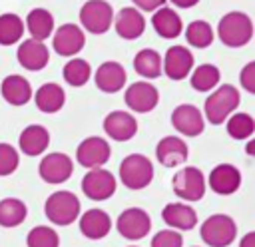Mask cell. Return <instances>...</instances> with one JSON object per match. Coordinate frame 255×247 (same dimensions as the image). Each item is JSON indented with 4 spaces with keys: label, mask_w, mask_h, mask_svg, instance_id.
<instances>
[{
    "label": "cell",
    "mask_w": 255,
    "mask_h": 247,
    "mask_svg": "<svg viewBox=\"0 0 255 247\" xmlns=\"http://www.w3.org/2000/svg\"><path fill=\"white\" fill-rule=\"evenodd\" d=\"M239 104H241L239 90L233 84H223L211 90V94L205 98L201 114L211 125H221L233 112H237Z\"/></svg>",
    "instance_id": "cell-1"
},
{
    "label": "cell",
    "mask_w": 255,
    "mask_h": 247,
    "mask_svg": "<svg viewBox=\"0 0 255 247\" xmlns=\"http://www.w3.org/2000/svg\"><path fill=\"white\" fill-rule=\"evenodd\" d=\"M217 36L227 48H243L253 38V20L249 14L231 10L217 24Z\"/></svg>",
    "instance_id": "cell-2"
},
{
    "label": "cell",
    "mask_w": 255,
    "mask_h": 247,
    "mask_svg": "<svg viewBox=\"0 0 255 247\" xmlns=\"http://www.w3.org/2000/svg\"><path fill=\"white\" fill-rule=\"evenodd\" d=\"M80 209L82 205H80L78 195L66 189H58L50 193L48 199L44 201V215L48 217V221L60 227L72 225L80 217Z\"/></svg>",
    "instance_id": "cell-3"
},
{
    "label": "cell",
    "mask_w": 255,
    "mask_h": 247,
    "mask_svg": "<svg viewBox=\"0 0 255 247\" xmlns=\"http://www.w3.org/2000/svg\"><path fill=\"white\" fill-rule=\"evenodd\" d=\"M120 181L128 189H143L153 179V163L143 153H129L120 163Z\"/></svg>",
    "instance_id": "cell-4"
},
{
    "label": "cell",
    "mask_w": 255,
    "mask_h": 247,
    "mask_svg": "<svg viewBox=\"0 0 255 247\" xmlns=\"http://www.w3.org/2000/svg\"><path fill=\"white\" fill-rule=\"evenodd\" d=\"M199 235L209 247H229L237 237V225L233 217L225 213H213L201 223Z\"/></svg>",
    "instance_id": "cell-5"
},
{
    "label": "cell",
    "mask_w": 255,
    "mask_h": 247,
    "mask_svg": "<svg viewBox=\"0 0 255 247\" xmlns=\"http://www.w3.org/2000/svg\"><path fill=\"white\" fill-rule=\"evenodd\" d=\"M171 189L181 201H187V203L199 201L207 189L205 175L199 167L185 165L179 171H175V175L171 177Z\"/></svg>",
    "instance_id": "cell-6"
},
{
    "label": "cell",
    "mask_w": 255,
    "mask_h": 247,
    "mask_svg": "<svg viewBox=\"0 0 255 247\" xmlns=\"http://www.w3.org/2000/svg\"><path fill=\"white\" fill-rule=\"evenodd\" d=\"M114 8L108 0H86L80 8V24L82 30L90 34H106L114 22Z\"/></svg>",
    "instance_id": "cell-7"
},
{
    "label": "cell",
    "mask_w": 255,
    "mask_h": 247,
    "mask_svg": "<svg viewBox=\"0 0 255 247\" xmlns=\"http://www.w3.org/2000/svg\"><path fill=\"white\" fill-rule=\"evenodd\" d=\"M116 229L122 237L129 241L143 239L151 229V217L141 207H128L116 219Z\"/></svg>",
    "instance_id": "cell-8"
},
{
    "label": "cell",
    "mask_w": 255,
    "mask_h": 247,
    "mask_svg": "<svg viewBox=\"0 0 255 247\" xmlns=\"http://www.w3.org/2000/svg\"><path fill=\"white\" fill-rule=\"evenodd\" d=\"M110 155H112V147L108 139L100 135H90L82 139L80 145L76 147V161L86 169L104 167L110 161Z\"/></svg>",
    "instance_id": "cell-9"
},
{
    "label": "cell",
    "mask_w": 255,
    "mask_h": 247,
    "mask_svg": "<svg viewBox=\"0 0 255 247\" xmlns=\"http://www.w3.org/2000/svg\"><path fill=\"white\" fill-rule=\"evenodd\" d=\"M118 181L112 171L104 167L88 169V173L82 177V191L92 201H106L116 193Z\"/></svg>",
    "instance_id": "cell-10"
},
{
    "label": "cell",
    "mask_w": 255,
    "mask_h": 247,
    "mask_svg": "<svg viewBox=\"0 0 255 247\" xmlns=\"http://www.w3.org/2000/svg\"><path fill=\"white\" fill-rule=\"evenodd\" d=\"M52 34H54L52 36V48H54V52L58 56L74 58L86 46V34L78 24H72V22L62 24Z\"/></svg>",
    "instance_id": "cell-11"
},
{
    "label": "cell",
    "mask_w": 255,
    "mask_h": 247,
    "mask_svg": "<svg viewBox=\"0 0 255 247\" xmlns=\"http://www.w3.org/2000/svg\"><path fill=\"white\" fill-rule=\"evenodd\" d=\"M193 54L185 46H169L165 56H161V74H165L169 80H185L193 70Z\"/></svg>",
    "instance_id": "cell-12"
},
{
    "label": "cell",
    "mask_w": 255,
    "mask_h": 247,
    "mask_svg": "<svg viewBox=\"0 0 255 247\" xmlns=\"http://www.w3.org/2000/svg\"><path fill=\"white\" fill-rule=\"evenodd\" d=\"M72 171H74V163L62 151H52V153L44 155L38 165V173H40L42 181H46L50 185H60V183L68 181L72 177Z\"/></svg>",
    "instance_id": "cell-13"
},
{
    "label": "cell",
    "mask_w": 255,
    "mask_h": 247,
    "mask_svg": "<svg viewBox=\"0 0 255 247\" xmlns=\"http://www.w3.org/2000/svg\"><path fill=\"white\" fill-rule=\"evenodd\" d=\"M124 102H126V106L129 110H133L137 114H147V112H151L157 106L159 92H157V88L151 82L139 80V82H133V84H129L126 88Z\"/></svg>",
    "instance_id": "cell-14"
},
{
    "label": "cell",
    "mask_w": 255,
    "mask_h": 247,
    "mask_svg": "<svg viewBox=\"0 0 255 247\" xmlns=\"http://www.w3.org/2000/svg\"><path fill=\"white\" fill-rule=\"evenodd\" d=\"M171 125L181 135L195 137V135H201L203 133V129H205V118H203L201 110L195 108L193 104H179L171 112Z\"/></svg>",
    "instance_id": "cell-15"
},
{
    "label": "cell",
    "mask_w": 255,
    "mask_h": 247,
    "mask_svg": "<svg viewBox=\"0 0 255 247\" xmlns=\"http://www.w3.org/2000/svg\"><path fill=\"white\" fill-rule=\"evenodd\" d=\"M241 171L233 163H217L205 179V183L217 195H233L241 187Z\"/></svg>",
    "instance_id": "cell-16"
},
{
    "label": "cell",
    "mask_w": 255,
    "mask_h": 247,
    "mask_svg": "<svg viewBox=\"0 0 255 247\" xmlns=\"http://www.w3.org/2000/svg\"><path fill=\"white\" fill-rule=\"evenodd\" d=\"M126 80H128L126 68L120 62H114V60L102 62L96 68V74H94V82H96L98 90L104 92V94H116V92L124 90Z\"/></svg>",
    "instance_id": "cell-17"
},
{
    "label": "cell",
    "mask_w": 255,
    "mask_h": 247,
    "mask_svg": "<svg viewBox=\"0 0 255 247\" xmlns=\"http://www.w3.org/2000/svg\"><path fill=\"white\" fill-rule=\"evenodd\" d=\"M104 131L114 141H128L137 133V122L129 112L114 110L104 118Z\"/></svg>",
    "instance_id": "cell-18"
},
{
    "label": "cell",
    "mask_w": 255,
    "mask_h": 247,
    "mask_svg": "<svg viewBox=\"0 0 255 247\" xmlns=\"http://www.w3.org/2000/svg\"><path fill=\"white\" fill-rule=\"evenodd\" d=\"M112 24H114L116 34L124 40H137L145 30V18L133 6H126L120 12H116Z\"/></svg>",
    "instance_id": "cell-19"
},
{
    "label": "cell",
    "mask_w": 255,
    "mask_h": 247,
    "mask_svg": "<svg viewBox=\"0 0 255 247\" xmlns=\"http://www.w3.org/2000/svg\"><path fill=\"white\" fill-rule=\"evenodd\" d=\"M189 147L179 135H165L155 145V159L163 167H177L187 161Z\"/></svg>",
    "instance_id": "cell-20"
},
{
    "label": "cell",
    "mask_w": 255,
    "mask_h": 247,
    "mask_svg": "<svg viewBox=\"0 0 255 247\" xmlns=\"http://www.w3.org/2000/svg\"><path fill=\"white\" fill-rule=\"evenodd\" d=\"M18 62L24 70H30V72H40L48 66L50 62V50L44 42L40 40H34V38H28L24 40L20 46H18Z\"/></svg>",
    "instance_id": "cell-21"
},
{
    "label": "cell",
    "mask_w": 255,
    "mask_h": 247,
    "mask_svg": "<svg viewBox=\"0 0 255 247\" xmlns=\"http://www.w3.org/2000/svg\"><path fill=\"white\" fill-rule=\"evenodd\" d=\"M0 94L6 104L20 108L26 106L32 100V86L30 82L20 74H8L0 84Z\"/></svg>",
    "instance_id": "cell-22"
},
{
    "label": "cell",
    "mask_w": 255,
    "mask_h": 247,
    "mask_svg": "<svg viewBox=\"0 0 255 247\" xmlns=\"http://www.w3.org/2000/svg\"><path fill=\"white\" fill-rule=\"evenodd\" d=\"M48 145H50V131L44 125L32 124V125H26L20 131L18 147L24 155H28V157L42 155L48 149Z\"/></svg>",
    "instance_id": "cell-23"
},
{
    "label": "cell",
    "mask_w": 255,
    "mask_h": 247,
    "mask_svg": "<svg viewBox=\"0 0 255 247\" xmlns=\"http://www.w3.org/2000/svg\"><path fill=\"white\" fill-rule=\"evenodd\" d=\"M112 229V217L104 211V209H88L80 215V233L86 237V239H92V241H98V239H104Z\"/></svg>",
    "instance_id": "cell-24"
},
{
    "label": "cell",
    "mask_w": 255,
    "mask_h": 247,
    "mask_svg": "<svg viewBox=\"0 0 255 247\" xmlns=\"http://www.w3.org/2000/svg\"><path fill=\"white\" fill-rule=\"evenodd\" d=\"M161 219L169 229L191 231L197 225V211L189 203H167L161 209Z\"/></svg>",
    "instance_id": "cell-25"
},
{
    "label": "cell",
    "mask_w": 255,
    "mask_h": 247,
    "mask_svg": "<svg viewBox=\"0 0 255 247\" xmlns=\"http://www.w3.org/2000/svg\"><path fill=\"white\" fill-rule=\"evenodd\" d=\"M151 26L155 30V34L163 40H173L183 32V20L181 16L169 8V6H161L157 10H153L151 14Z\"/></svg>",
    "instance_id": "cell-26"
},
{
    "label": "cell",
    "mask_w": 255,
    "mask_h": 247,
    "mask_svg": "<svg viewBox=\"0 0 255 247\" xmlns=\"http://www.w3.org/2000/svg\"><path fill=\"white\" fill-rule=\"evenodd\" d=\"M34 104L40 112L44 114H56L64 108L66 104V92L60 84L56 82H48L42 84L36 92H34Z\"/></svg>",
    "instance_id": "cell-27"
},
{
    "label": "cell",
    "mask_w": 255,
    "mask_h": 247,
    "mask_svg": "<svg viewBox=\"0 0 255 247\" xmlns=\"http://www.w3.org/2000/svg\"><path fill=\"white\" fill-rule=\"evenodd\" d=\"M54 28H56V22L48 8H32L24 20V30L30 32V38L40 40V42L48 40Z\"/></svg>",
    "instance_id": "cell-28"
},
{
    "label": "cell",
    "mask_w": 255,
    "mask_h": 247,
    "mask_svg": "<svg viewBox=\"0 0 255 247\" xmlns=\"http://www.w3.org/2000/svg\"><path fill=\"white\" fill-rule=\"evenodd\" d=\"M133 70L143 80H155L161 76V56L153 48H143L133 56Z\"/></svg>",
    "instance_id": "cell-29"
},
{
    "label": "cell",
    "mask_w": 255,
    "mask_h": 247,
    "mask_svg": "<svg viewBox=\"0 0 255 247\" xmlns=\"http://www.w3.org/2000/svg\"><path fill=\"white\" fill-rule=\"evenodd\" d=\"M28 215V207L22 199L18 197H4L0 199V227H18L24 223Z\"/></svg>",
    "instance_id": "cell-30"
},
{
    "label": "cell",
    "mask_w": 255,
    "mask_h": 247,
    "mask_svg": "<svg viewBox=\"0 0 255 247\" xmlns=\"http://www.w3.org/2000/svg\"><path fill=\"white\" fill-rule=\"evenodd\" d=\"M219 80H221V72L215 64H201L193 68L189 76V84L195 92H211L219 86Z\"/></svg>",
    "instance_id": "cell-31"
},
{
    "label": "cell",
    "mask_w": 255,
    "mask_h": 247,
    "mask_svg": "<svg viewBox=\"0 0 255 247\" xmlns=\"http://www.w3.org/2000/svg\"><path fill=\"white\" fill-rule=\"evenodd\" d=\"M62 76H64V82L68 86H74V88H80V86H86L88 80L92 78V66L90 62L74 56L70 58L64 68H62Z\"/></svg>",
    "instance_id": "cell-32"
},
{
    "label": "cell",
    "mask_w": 255,
    "mask_h": 247,
    "mask_svg": "<svg viewBox=\"0 0 255 247\" xmlns=\"http://www.w3.org/2000/svg\"><path fill=\"white\" fill-rule=\"evenodd\" d=\"M225 129L233 139H249L255 133V120L247 112H233L225 120Z\"/></svg>",
    "instance_id": "cell-33"
},
{
    "label": "cell",
    "mask_w": 255,
    "mask_h": 247,
    "mask_svg": "<svg viewBox=\"0 0 255 247\" xmlns=\"http://www.w3.org/2000/svg\"><path fill=\"white\" fill-rule=\"evenodd\" d=\"M22 36H24V20L14 12L0 14V46H12Z\"/></svg>",
    "instance_id": "cell-34"
},
{
    "label": "cell",
    "mask_w": 255,
    "mask_h": 247,
    "mask_svg": "<svg viewBox=\"0 0 255 247\" xmlns=\"http://www.w3.org/2000/svg\"><path fill=\"white\" fill-rule=\"evenodd\" d=\"M213 38H215L213 28L205 20H193L185 28V40L193 48H209L213 44Z\"/></svg>",
    "instance_id": "cell-35"
},
{
    "label": "cell",
    "mask_w": 255,
    "mask_h": 247,
    "mask_svg": "<svg viewBox=\"0 0 255 247\" xmlns=\"http://www.w3.org/2000/svg\"><path fill=\"white\" fill-rule=\"evenodd\" d=\"M26 245L28 247H60V237L52 227L36 225V227H32L28 231Z\"/></svg>",
    "instance_id": "cell-36"
},
{
    "label": "cell",
    "mask_w": 255,
    "mask_h": 247,
    "mask_svg": "<svg viewBox=\"0 0 255 247\" xmlns=\"http://www.w3.org/2000/svg\"><path fill=\"white\" fill-rule=\"evenodd\" d=\"M20 165V153L12 143L0 141V177L14 173Z\"/></svg>",
    "instance_id": "cell-37"
},
{
    "label": "cell",
    "mask_w": 255,
    "mask_h": 247,
    "mask_svg": "<svg viewBox=\"0 0 255 247\" xmlns=\"http://www.w3.org/2000/svg\"><path fill=\"white\" fill-rule=\"evenodd\" d=\"M151 247H183V235L175 229H161L151 237Z\"/></svg>",
    "instance_id": "cell-38"
},
{
    "label": "cell",
    "mask_w": 255,
    "mask_h": 247,
    "mask_svg": "<svg viewBox=\"0 0 255 247\" xmlns=\"http://www.w3.org/2000/svg\"><path fill=\"white\" fill-rule=\"evenodd\" d=\"M239 84L245 92L255 94V62H249L239 72Z\"/></svg>",
    "instance_id": "cell-39"
},
{
    "label": "cell",
    "mask_w": 255,
    "mask_h": 247,
    "mask_svg": "<svg viewBox=\"0 0 255 247\" xmlns=\"http://www.w3.org/2000/svg\"><path fill=\"white\" fill-rule=\"evenodd\" d=\"M133 8H137L139 12H153L161 6H165V0H131Z\"/></svg>",
    "instance_id": "cell-40"
},
{
    "label": "cell",
    "mask_w": 255,
    "mask_h": 247,
    "mask_svg": "<svg viewBox=\"0 0 255 247\" xmlns=\"http://www.w3.org/2000/svg\"><path fill=\"white\" fill-rule=\"evenodd\" d=\"M239 247H255V231H249L241 237L239 241Z\"/></svg>",
    "instance_id": "cell-41"
},
{
    "label": "cell",
    "mask_w": 255,
    "mask_h": 247,
    "mask_svg": "<svg viewBox=\"0 0 255 247\" xmlns=\"http://www.w3.org/2000/svg\"><path fill=\"white\" fill-rule=\"evenodd\" d=\"M169 2H171L175 8H183V10H185V8H193L199 0H169Z\"/></svg>",
    "instance_id": "cell-42"
},
{
    "label": "cell",
    "mask_w": 255,
    "mask_h": 247,
    "mask_svg": "<svg viewBox=\"0 0 255 247\" xmlns=\"http://www.w3.org/2000/svg\"><path fill=\"white\" fill-rule=\"evenodd\" d=\"M245 151H247V155H251V157H255V139H247V147H245Z\"/></svg>",
    "instance_id": "cell-43"
},
{
    "label": "cell",
    "mask_w": 255,
    "mask_h": 247,
    "mask_svg": "<svg viewBox=\"0 0 255 247\" xmlns=\"http://www.w3.org/2000/svg\"><path fill=\"white\" fill-rule=\"evenodd\" d=\"M128 247H137V245H128Z\"/></svg>",
    "instance_id": "cell-44"
}]
</instances>
